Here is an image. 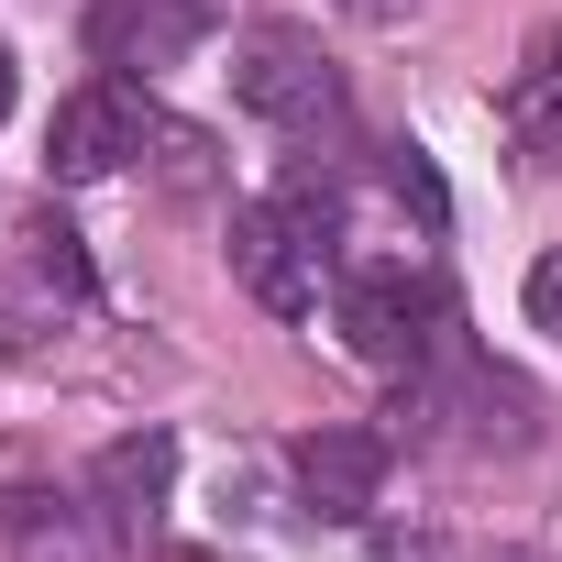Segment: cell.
Instances as JSON below:
<instances>
[{"mask_svg": "<svg viewBox=\"0 0 562 562\" xmlns=\"http://www.w3.org/2000/svg\"><path fill=\"white\" fill-rule=\"evenodd\" d=\"M232 276H243L276 321H310L321 288L342 276V221H331V199H310V188L243 199V210H232Z\"/></svg>", "mask_w": 562, "mask_h": 562, "instance_id": "obj_1", "label": "cell"}, {"mask_svg": "<svg viewBox=\"0 0 562 562\" xmlns=\"http://www.w3.org/2000/svg\"><path fill=\"white\" fill-rule=\"evenodd\" d=\"M232 100L265 122V133H288V144H321L342 122V67L321 56V34L299 23H254L232 45Z\"/></svg>", "mask_w": 562, "mask_h": 562, "instance_id": "obj_2", "label": "cell"}, {"mask_svg": "<svg viewBox=\"0 0 562 562\" xmlns=\"http://www.w3.org/2000/svg\"><path fill=\"white\" fill-rule=\"evenodd\" d=\"M331 310H342V342L364 364H386V375H419L441 353V321H452L419 265H353L342 288H331Z\"/></svg>", "mask_w": 562, "mask_h": 562, "instance_id": "obj_3", "label": "cell"}, {"mask_svg": "<svg viewBox=\"0 0 562 562\" xmlns=\"http://www.w3.org/2000/svg\"><path fill=\"white\" fill-rule=\"evenodd\" d=\"M133 155H144V89L133 78H89V89L56 100V122H45V177L56 188H100Z\"/></svg>", "mask_w": 562, "mask_h": 562, "instance_id": "obj_4", "label": "cell"}, {"mask_svg": "<svg viewBox=\"0 0 562 562\" xmlns=\"http://www.w3.org/2000/svg\"><path fill=\"white\" fill-rule=\"evenodd\" d=\"M210 34V0H89V56L111 78H166Z\"/></svg>", "mask_w": 562, "mask_h": 562, "instance_id": "obj_5", "label": "cell"}, {"mask_svg": "<svg viewBox=\"0 0 562 562\" xmlns=\"http://www.w3.org/2000/svg\"><path fill=\"white\" fill-rule=\"evenodd\" d=\"M166 485H177V441H166V430H122V441L89 463V518H100L111 540H144L155 507H166Z\"/></svg>", "mask_w": 562, "mask_h": 562, "instance_id": "obj_6", "label": "cell"}, {"mask_svg": "<svg viewBox=\"0 0 562 562\" xmlns=\"http://www.w3.org/2000/svg\"><path fill=\"white\" fill-rule=\"evenodd\" d=\"M288 474H299V507L310 518H364L386 496V441L375 430H310L288 452Z\"/></svg>", "mask_w": 562, "mask_h": 562, "instance_id": "obj_7", "label": "cell"}, {"mask_svg": "<svg viewBox=\"0 0 562 562\" xmlns=\"http://www.w3.org/2000/svg\"><path fill=\"white\" fill-rule=\"evenodd\" d=\"M507 144H518V166L562 177V23L529 34V56H518V78H507Z\"/></svg>", "mask_w": 562, "mask_h": 562, "instance_id": "obj_8", "label": "cell"}, {"mask_svg": "<svg viewBox=\"0 0 562 562\" xmlns=\"http://www.w3.org/2000/svg\"><path fill=\"white\" fill-rule=\"evenodd\" d=\"M529 331H551V342H562V243L529 265Z\"/></svg>", "mask_w": 562, "mask_h": 562, "instance_id": "obj_9", "label": "cell"}, {"mask_svg": "<svg viewBox=\"0 0 562 562\" xmlns=\"http://www.w3.org/2000/svg\"><path fill=\"white\" fill-rule=\"evenodd\" d=\"M342 12H364V23H397V12H408V0H342Z\"/></svg>", "mask_w": 562, "mask_h": 562, "instance_id": "obj_10", "label": "cell"}, {"mask_svg": "<svg viewBox=\"0 0 562 562\" xmlns=\"http://www.w3.org/2000/svg\"><path fill=\"white\" fill-rule=\"evenodd\" d=\"M0 122H12V45H0Z\"/></svg>", "mask_w": 562, "mask_h": 562, "instance_id": "obj_11", "label": "cell"}]
</instances>
